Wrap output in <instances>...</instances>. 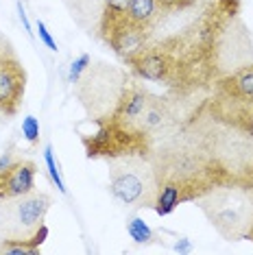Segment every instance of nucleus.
Listing matches in <instances>:
<instances>
[{"instance_id": "nucleus-1", "label": "nucleus", "mask_w": 253, "mask_h": 255, "mask_svg": "<svg viewBox=\"0 0 253 255\" xmlns=\"http://www.w3.org/2000/svg\"><path fill=\"white\" fill-rule=\"evenodd\" d=\"M199 205L225 240H247L253 223V192L247 188H214L199 196Z\"/></svg>"}, {"instance_id": "nucleus-2", "label": "nucleus", "mask_w": 253, "mask_h": 255, "mask_svg": "<svg viewBox=\"0 0 253 255\" xmlns=\"http://www.w3.org/2000/svg\"><path fill=\"white\" fill-rule=\"evenodd\" d=\"M159 179L144 155L112 157L109 164V190L114 199L126 207H153Z\"/></svg>"}, {"instance_id": "nucleus-3", "label": "nucleus", "mask_w": 253, "mask_h": 255, "mask_svg": "<svg viewBox=\"0 0 253 255\" xmlns=\"http://www.w3.org/2000/svg\"><path fill=\"white\" fill-rule=\"evenodd\" d=\"M48 194H24L18 199H11L4 203V216H2V231L7 240L26 242L37 234V229L44 225L46 212L50 207Z\"/></svg>"}, {"instance_id": "nucleus-4", "label": "nucleus", "mask_w": 253, "mask_h": 255, "mask_svg": "<svg viewBox=\"0 0 253 255\" xmlns=\"http://www.w3.org/2000/svg\"><path fill=\"white\" fill-rule=\"evenodd\" d=\"M148 33H151L148 28L137 26L126 18L125 9L105 7V13L101 20V35L114 48V53L123 57L125 61H129L131 57L144 48Z\"/></svg>"}, {"instance_id": "nucleus-5", "label": "nucleus", "mask_w": 253, "mask_h": 255, "mask_svg": "<svg viewBox=\"0 0 253 255\" xmlns=\"http://www.w3.org/2000/svg\"><path fill=\"white\" fill-rule=\"evenodd\" d=\"M126 63L144 81H170L172 72H179V61H177L172 48H168V44L144 46Z\"/></svg>"}, {"instance_id": "nucleus-6", "label": "nucleus", "mask_w": 253, "mask_h": 255, "mask_svg": "<svg viewBox=\"0 0 253 255\" xmlns=\"http://www.w3.org/2000/svg\"><path fill=\"white\" fill-rule=\"evenodd\" d=\"M26 90V72L13 53H0V114L15 116Z\"/></svg>"}, {"instance_id": "nucleus-7", "label": "nucleus", "mask_w": 253, "mask_h": 255, "mask_svg": "<svg viewBox=\"0 0 253 255\" xmlns=\"http://www.w3.org/2000/svg\"><path fill=\"white\" fill-rule=\"evenodd\" d=\"M37 166L28 159L13 161L0 170V201H11L18 196L31 194L35 188Z\"/></svg>"}, {"instance_id": "nucleus-8", "label": "nucleus", "mask_w": 253, "mask_h": 255, "mask_svg": "<svg viewBox=\"0 0 253 255\" xmlns=\"http://www.w3.org/2000/svg\"><path fill=\"white\" fill-rule=\"evenodd\" d=\"M221 94L234 103H253V63L236 68L232 74L218 81Z\"/></svg>"}, {"instance_id": "nucleus-9", "label": "nucleus", "mask_w": 253, "mask_h": 255, "mask_svg": "<svg viewBox=\"0 0 253 255\" xmlns=\"http://www.w3.org/2000/svg\"><path fill=\"white\" fill-rule=\"evenodd\" d=\"M125 13L133 24L151 31V26L157 22L159 13H162V7L157 4V0H129Z\"/></svg>"}, {"instance_id": "nucleus-10", "label": "nucleus", "mask_w": 253, "mask_h": 255, "mask_svg": "<svg viewBox=\"0 0 253 255\" xmlns=\"http://www.w3.org/2000/svg\"><path fill=\"white\" fill-rule=\"evenodd\" d=\"M126 231H129L131 240H133L135 245H153V242H157L155 231L137 216H131L129 220H126Z\"/></svg>"}, {"instance_id": "nucleus-11", "label": "nucleus", "mask_w": 253, "mask_h": 255, "mask_svg": "<svg viewBox=\"0 0 253 255\" xmlns=\"http://www.w3.org/2000/svg\"><path fill=\"white\" fill-rule=\"evenodd\" d=\"M44 161H46V168H48L50 179H53V183L57 185V190H59L61 194H66V192H68V188H66V183H63L61 172H59V166H57V161H55L53 146H46V148H44Z\"/></svg>"}, {"instance_id": "nucleus-12", "label": "nucleus", "mask_w": 253, "mask_h": 255, "mask_svg": "<svg viewBox=\"0 0 253 255\" xmlns=\"http://www.w3.org/2000/svg\"><path fill=\"white\" fill-rule=\"evenodd\" d=\"M90 55L88 53H83L81 57H77L72 63H70V70H68V81L70 83H79V79H81V74L88 70V66H90Z\"/></svg>"}, {"instance_id": "nucleus-13", "label": "nucleus", "mask_w": 253, "mask_h": 255, "mask_svg": "<svg viewBox=\"0 0 253 255\" xmlns=\"http://www.w3.org/2000/svg\"><path fill=\"white\" fill-rule=\"evenodd\" d=\"M22 135H24L31 144L39 142V123H37L35 116H26V118L22 120Z\"/></svg>"}, {"instance_id": "nucleus-14", "label": "nucleus", "mask_w": 253, "mask_h": 255, "mask_svg": "<svg viewBox=\"0 0 253 255\" xmlns=\"http://www.w3.org/2000/svg\"><path fill=\"white\" fill-rule=\"evenodd\" d=\"M37 35H39V39L48 46V50H53V53H57V42L53 39V35H50V31L46 28V24L42 20H37Z\"/></svg>"}, {"instance_id": "nucleus-15", "label": "nucleus", "mask_w": 253, "mask_h": 255, "mask_svg": "<svg viewBox=\"0 0 253 255\" xmlns=\"http://www.w3.org/2000/svg\"><path fill=\"white\" fill-rule=\"evenodd\" d=\"M194 0H157V4L162 7V11H181L190 7Z\"/></svg>"}, {"instance_id": "nucleus-16", "label": "nucleus", "mask_w": 253, "mask_h": 255, "mask_svg": "<svg viewBox=\"0 0 253 255\" xmlns=\"http://www.w3.org/2000/svg\"><path fill=\"white\" fill-rule=\"evenodd\" d=\"M15 7H18V18H20V22H22V26H24L26 35H28V37H33V31H31V22H28V18H26L24 4H22V2H18V4H15Z\"/></svg>"}, {"instance_id": "nucleus-17", "label": "nucleus", "mask_w": 253, "mask_h": 255, "mask_svg": "<svg viewBox=\"0 0 253 255\" xmlns=\"http://www.w3.org/2000/svg\"><path fill=\"white\" fill-rule=\"evenodd\" d=\"M11 164H13V153H11V150H7V153L0 155V170H2V168H7V166H11Z\"/></svg>"}, {"instance_id": "nucleus-18", "label": "nucleus", "mask_w": 253, "mask_h": 255, "mask_svg": "<svg viewBox=\"0 0 253 255\" xmlns=\"http://www.w3.org/2000/svg\"><path fill=\"white\" fill-rule=\"evenodd\" d=\"M190 249H192V247H190V240H188V238H181V240L175 245V251H177V253H188Z\"/></svg>"}, {"instance_id": "nucleus-19", "label": "nucleus", "mask_w": 253, "mask_h": 255, "mask_svg": "<svg viewBox=\"0 0 253 255\" xmlns=\"http://www.w3.org/2000/svg\"><path fill=\"white\" fill-rule=\"evenodd\" d=\"M107 7H114V9H126V2L129 0H105Z\"/></svg>"}, {"instance_id": "nucleus-20", "label": "nucleus", "mask_w": 253, "mask_h": 255, "mask_svg": "<svg viewBox=\"0 0 253 255\" xmlns=\"http://www.w3.org/2000/svg\"><path fill=\"white\" fill-rule=\"evenodd\" d=\"M247 240H251V242H253V223H251V229H249V234H247Z\"/></svg>"}, {"instance_id": "nucleus-21", "label": "nucleus", "mask_w": 253, "mask_h": 255, "mask_svg": "<svg viewBox=\"0 0 253 255\" xmlns=\"http://www.w3.org/2000/svg\"><path fill=\"white\" fill-rule=\"evenodd\" d=\"M0 118H2V116H0Z\"/></svg>"}]
</instances>
